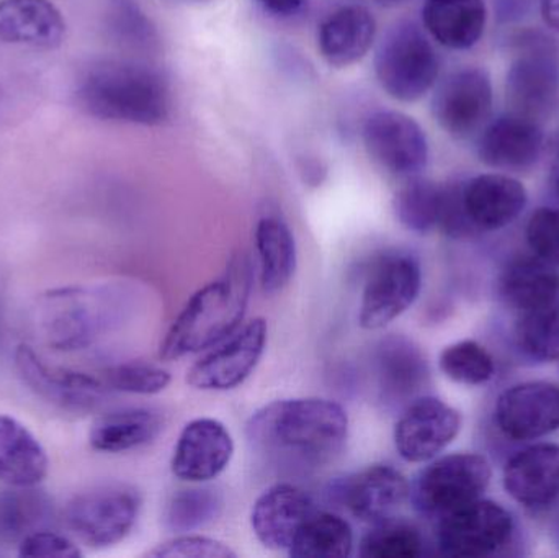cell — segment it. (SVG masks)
<instances>
[{
  "label": "cell",
  "instance_id": "11",
  "mask_svg": "<svg viewBox=\"0 0 559 558\" xmlns=\"http://www.w3.org/2000/svg\"><path fill=\"white\" fill-rule=\"evenodd\" d=\"M364 144L377 166L397 177H414L426 169L429 143L426 131L409 115L396 110L371 114L364 124Z\"/></svg>",
  "mask_w": 559,
  "mask_h": 558
},
{
  "label": "cell",
  "instance_id": "38",
  "mask_svg": "<svg viewBox=\"0 0 559 558\" xmlns=\"http://www.w3.org/2000/svg\"><path fill=\"white\" fill-rule=\"evenodd\" d=\"M105 385L115 392L130 395H157L173 382L163 367L146 363H123L108 367L104 372Z\"/></svg>",
  "mask_w": 559,
  "mask_h": 558
},
{
  "label": "cell",
  "instance_id": "16",
  "mask_svg": "<svg viewBox=\"0 0 559 558\" xmlns=\"http://www.w3.org/2000/svg\"><path fill=\"white\" fill-rule=\"evenodd\" d=\"M411 485L396 468L386 464L370 465L335 485L332 495L361 523L393 520L406 500Z\"/></svg>",
  "mask_w": 559,
  "mask_h": 558
},
{
  "label": "cell",
  "instance_id": "41",
  "mask_svg": "<svg viewBox=\"0 0 559 558\" xmlns=\"http://www.w3.org/2000/svg\"><path fill=\"white\" fill-rule=\"evenodd\" d=\"M19 556L28 558H79L81 549L74 541L49 530L36 531L20 543Z\"/></svg>",
  "mask_w": 559,
  "mask_h": 558
},
{
  "label": "cell",
  "instance_id": "22",
  "mask_svg": "<svg viewBox=\"0 0 559 558\" xmlns=\"http://www.w3.org/2000/svg\"><path fill=\"white\" fill-rule=\"evenodd\" d=\"M544 150V131L534 118L509 115L492 121L479 138L483 163L496 169L522 170L534 166Z\"/></svg>",
  "mask_w": 559,
  "mask_h": 558
},
{
  "label": "cell",
  "instance_id": "2",
  "mask_svg": "<svg viewBox=\"0 0 559 558\" xmlns=\"http://www.w3.org/2000/svg\"><path fill=\"white\" fill-rule=\"evenodd\" d=\"M133 292L121 284L52 288L36 300V336L56 353H79L123 327L133 311Z\"/></svg>",
  "mask_w": 559,
  "mask_h": 558
},
{
  "label": "cell",
  "instance_id": "45",
  "mask_svg": "<svg viewBox=\"0 0 559 558\" xmlns=\"http://www.w3.org/2000/svg\"><path fill=\"white\" fill-rule=\"evenodd\" d=\"M3 300H5V278H3L2 272H0V343H2L3 330Z\"/></svg>",
  "mask_w": 559,
  "mask_h": 558
},
{
  "label": "cell",
  "instance_id": "40",
  "mask_svg": "<svg viewBox=\"0 0 559 558\" xmlns=\"http://www.w3.org/2000/svg\"><path fill=\"white\" fill-rule=\"evenodd\" d=\"M527 241L535 256L559 268V210H537L527 225Z\"/></svg>",
  "mask_w": 559,
  "mask_h": 558
},
{
  "label": "cell",
  "instance_id": "5",
  "mask_svg": "<svg viewBox=\"0 0 559 558\" xmlns=\"http://www.w3.org/2000/svg\"><path fill=\"white\" fill-rule=\"evenodd\" d=\"M374 74L391 98L409 104L436 85L439 56L416 23L401 22L378 45Z\"/></svg>",
  "mask_w": 559,
  "mask_h": 558
},
{
  "label": "cell",
  "instance_id": "18",
  "mask_svg": "<svg viewBox=\"0 0 559 558\" xmlns=\"http://www.w3.org/2000/svg\"><path fill=\"white\" fill-rule=\"evenodd\" d=\"M496 423L515 441H531L558 431L559 387L527 382L506 390L496 405Z\"/></svg>",
  "mask_w": 559,
  "mask_h": 558
},
{
  "label": "cell",
  "instance_id": "28",
  "mask_svg": "<svg viewBox=\"0 0 559 558\" xmlns=\"http://www.w3.org/2000/svg\"><path fill=\"white\" fill-rule=\"evenodd\" d=\"M163 429L164 418L156 409H117L95 419L88 442L94 451L121 454L151 444Z\"/></svg>",
  "mask_w": 559,
  "mask_h": 558
},
{
  "label": "cell",
  "instance_id": "13",
  "mask_svg": "<svg viewBox=\"0 0 559 558\" xmlns=\"http://www.w3.org/2000/svg\"><path fill=\"white\" fill-rule=\"evenodd\" d=\"M559 97V48L544 38L524 43L508 72V98L515 114L538 118Z\"/></svg>",
  "mask_w": 559,
  "mask_h": 558
},
{
  "label": "cell",
  "instance_id": "39",
  "mask_svg": "<svg viewBox=\"0 0 559 558\" xmlns=\"http://www.w3.org/2000/svg\"><path fill=\"white\" fill-rule=\"evenodd\" d=\"M153 558H236L238 554L222 541L183 533L147 553Z\"/></svg>",
  "mask_w": 559,
  "mask_h": 558
},
{
  "label": "cell",
  "instance_id": "10",
  "mask_svg": "<svg viewBox=\"0 0 559 558\" xmlns=\"http://www.w3.org/2000/svg\"><path fill=\"white\" fill-rule=\"evenodd\" d=\"M511 514L488 500H476L440 518L437 544L450 557H486L498 553L511 539Z\"/></svg>",
  "mask_w": 559,
  "mask_h": 558
},
{
  "label": "cell",
  "instance_id": "26",
  "mask_svg": "<svg viewBox=\"0 0 559 558\" xmlns=\"http://www.w3.org/2000/svg\"><path fill=\"white\" fill-rule=\"evenodd\" d=\"M49 471V459L26 426L0 415V484L7 487H38Z\"/></svg>",
  "mask_w": 559,
  "mask_h": 558
},
{
  "label": "cell",
  "instance_id": "36",
  "mask_svg": "<svg viewBox=\"0 0 559 558\" xmlns=\"http://www.w3.org/2000/svg\"><path fill=\"white\" fill-rule=\"evenodd\" d=\"M519 346L538 360H559V300L525 311L518 323Z\"/></svg>",
  "mask_w": 559,
  "mask_h": 558
},
{
  "label": "cell",
  "instance_id": "43",
  "mask_svg": "<svg viewBox=\"0 0 559 558\" xmlns=\"http://www.w3.org/2000/svg\"><path fill=\"white\" fill-rule=\"evenodd\" d=\"M540 12L545 23L559 32V0H540Z\"/></svg>",
  "mask_w": 559,
  "mask_h": 558
},
{
  "label": "cell",
  "instance_id": "23",
  "mask_svg": "<svg viewBox=\"0 0 559 558\" xmlns=\"http://www.w3.org/2000/svg\"><path fill=\"white\" fill-rule=\"evenodd\" d=\"M504 488L525 508H545L559 497V446L537 444L506 465Z\"/></svg>",
  "mask_w": 559,
  "mask_h": 558
},
{
  "label": "cell",
  "instance_id": "25",
  "mask_svg": "<svg viewBox=\"0 0 559 558\" xmlns=\"http://www.w3.org/2000/svg\"><path fill=\"white\" fill-rule=\"evenodd\" d=\"M66 36L62 13L51 0H0V43L56 49Z\"/></svg>",
  "mask_w": 559,
  "mask_h": 558
},
{
  "label": "cell",
  "instance_id": "21",
  "mask_svg": "<svg viewBox=\"0 0 559 558\" xmlns=\"http://www.w3.org/2000/svg\"><path fill=\"white\" fill-rule=\"evenodd\" d=\"M527 190L504 174H483L463 183V206L473 228L496 231L519 218L527 206Z\"/></svg>",
  "mask_w": 559,
  "mask_h": 558
},
{
  "label": "cell",
  "instance_id": "3",
  "mask_svg": "<svg viewBox=\"0 0 559 558\" xmlns=\"http://www.w3.org/2000/svg\"><path fill=\"white\" fill-rule=\"evenodd\" d=\"M82 110L100 120L156 127L169 120L170 91L159 72L120 59L95 62L75 91Z\"/></svg>",
  "mask_w": 559,
  "mask_h": 558
},
{
  "label": "cell",
  "instance_id": "14",
  "mask_svg": "<svg viewBox=\"0 0 559 558\" xmlns=\"http://www.w3.org/2000/svg\"><path fill=\"white\" fill-rule=\"evenodd\" d=\"M491 108V79L483 69L465 68L452 72L433 92V118L456 140H465L481 130Z\"/></svg>",
  "mask_w": 559,
  "mask_h": 558
},
{
  "label": "cell",
  "instance_id": "35",
  "mask_svg": "<svg viewBox=\"0 0 559 558\" xmlns=\"http://www.w3.org/2000/svg\"><path fill=\"white\" fill-rule=\"evenodd\" d=\"M423 554L424 539L419 530L396 518L374 524L358 549V556L364 558H417Z\"/></svg>",
  "mask_w": 559,
  "mask_h": 558
},
{
  "label": "cell",
  "instance_id": "37",
  "mask_svg": "<svg viewBox=\"0 0 559 558\" xmlns=\"http://www.w3.org/2000/svg\"><path fill=\"white\" fill-rule=\"evenodd\" d=\"M440 370L462 385H481L495 376L491 354L475 341H460L440 354Z\"/></svg>",
  "mask_w": 559,
  "mask_h": 558
},
{
  "label": "cell",
  "instance_id": "1",
  "mask_svg": "<svg viewBox=\"0 0 559 558\" xmlns=\"http://www.w3.org/2000/svg\"><path fill=\"white\" fill-rule=\"evenodd\" d=\"M249 444L277 467L309 471L331 462L348 436L347 412L325 399L277 400L252 413Z\"/></svg>",
  "mask_w": 559,
  "mask_h": 558
},
{
  "label": "cell",
  "instance_id": "9",
  "mask_svg": "<svg viewBox=\"0 0 559 558\" xmlns=\"http://www.w3.org/2000/svg\"><path fill=\"white\" fill-rule=\"evenodd\" d=\"M269 328L265 320L255 318L235 333L210 347L189 372L187 383L202 392H228L238 389L254 372L267 346Z\"/></svg>",
  "mask_w": 559,
  "mask_h": 558
},
{
  "label": "cell",
  "instance_id": "19",
  "mask_svg": "<svg viewBox=\"0 0 559 558\" xmlns=\"http://www.w3.org/2000/svg\"><path fill=\"white\" fill-rule=\"evenodd\" d=\"M316 511H319L318 507L308 491L293 484H277L255 500L251 527L265 549L288 553L293 541Z\"/></svg>",
  "mask_w": 559,
  "mask_h": 558
},
{
  "label": "cell",
  "instance_id": "15",
  "mask_svg": "<svg viewBox=\"0 0 559 558\" xmlns=\"http://www.w3.org/2000/svg\"><path fill=\"white\" fill-rule=\"evenodd\" d=\"M462 428V416L436 396H419L404 408L394 428L397 454L409 464H424L445 451Z\"/></svg>",
  "mask_w": 559,
  "mask_h": 558
},
{
  "label": "cell",
  "instance_id": "6",
  "mask_svg": "<svg viewBox=\"0 0 559 558\" xmlns=\"http://www.w3.org/2000/svg\"><path fill=\"white\" fill-rule=\"evenodd\" d=\"M141 497L127 485H104L82 491L64 508L72 536L92 549H107L127 539L136 524Z\"/></svg>",
  "mask_w": 559,
  "mask_h": 558
},
{
  "label": "cell",
  "instance_id": "27",
  "mask_svg": "<svg viewBox=\"0 0 559 558\" xmlns=\"http://www.w3.org/2000/svg\"><path fill=\"white\" fill-rule=\"evenodd\" d=\"M423 22L436 41L450 49H469L488 22L485 0H426Z\"/></svg>",
  "mask_w": 559,
  "mask_h": 558
},
{
  "label": "cell",
  "instance_id": "17",
  "mask_svg": "<svg viewBox=\"0 0 559 558\" xmlns=\"http://www.w3.org/2000/svg\"><path fill=\"white\" fill-rule=\"evenodd\" d=\"M235 439L215 418L192 419L180 432L170 468L187 484H206L218 478L231 464Z\"/></svg>",
  "mask_w": 559,
  "mask_h": 558
},
{
  "label": "cell",
  "instance_id": "4",
  "mask_svg": "<svg viewBox=\"0 0 559 558\" xmlns=\"http://www.w3.org/2000/svg\"><path fill=\"white\" fill-rule=\"evenodd\" d=\"M251 271L246 261H233L228 271L200 288L187 301L159 347L160 359H183L209 351L235 333L248 313Z\"/></svg>",
  "mask_w": 559,
  "mask_h": 558
},
{
  "label": "cell",
  "instance_id": "31",
  "mask_svg": "<svg viewBox=\"0 0 559 558\" xmlns=\"http://www.w3.org/2000/svg\"><path fill=\"white\" fill-rule=\"evenodd\" d=\"M255 248L262 288L267 294H277L289 284L298 265L295 235L278 216H264L255 228Z\"/></svg>",
  "mask_w": 559,
  "mask_h": 558
},
{
  "label": "cell",
  "instance_id": "20",
  "mask_svg": "<svg viewBox=\"0 0 559 558\" xmlns=\"http://www.w3.org/2000/svg\"><path fill=\"white\" fill-rule=\"evenodd\" d=\"M378 395L388 409L406 408L419 399L429 379L426 357L404 336L381 341L374 354Z\"/></svg>",
  "mask_w": 559,
  "mask_h": 558
},
{
  "label": "cell",
  "instance_id": "12",
  "mask_svg": "<svg viewBox=\"0 0 559 558\" xmlns=\"http://www.w3.org/2000/svg\"><path fill=\"white\" fill-rule=\"evenodd\" d=\"M15 369L36 396L66 412H94L108 395L104 380L78 370L49 366L28 344L16 347Z\"/></svg>",
  "mask_w": 559,
  "mask_h": 558
},
{
  "label": "cell",
  "instance_id": "8",
  "mask_svg": "<svg viewBox=\"0 0 559 558\" xmlns=\"http://www.w3.org/2000/svg\"><path fill=\"white\" fill-rule=\"evenodd\" d=\"M423 271L409 252L388 251L368 269L361 290L358 324L377 331L406 313L419 297Z\"/></svg>",
  "mask_w": 559,
  "mask_h": 558
},
{
  "label": "cell",
  "instance_id": "24",
  "mask_svg": "<svg viewBox=\"0 0 559 558\" xmlns=\"http://www.w3.org/2000/svg\"><path fill=\"white\" fill-rule=\"evenodd\" d=\"M374 38L377 19L367 7H341L319 25V55L332 68H348L368 55Z\"/></svg>",
  "mask_w": 559,
  "mask_h": 558
},
{
  "label": "cell",
  "instance_id": "44",
  "mask_svg": "<svg viewBox=\"0 0 559 558\" xmlns=\"http://www.w3.org/2000/svg\"><path fill=\"white\" fill-rule=\"evenodd\" d=\"M551 183H554L555 192H557L559 197V144L557 153H555L554 164H551Z\"/></svg>",
  "mask_w": 559,
  "mask_h": 558
},
{
  "label": "cell",
  "instance_id": "32",
  "mask_svg": "<svg viewBox=\"0 0 559 558\" xmlns=\"http://www.w3.org/2000/svg\"><path fill=\"white\" fill-rule=\"evenodd\" d=\"M354 531L344 518L316 511L293 541L288 554L295 558H344L354 553Z\"/></svg>",
  "mask_w": 559,
  "mask_h": 558
},
{
  "label": "cell",
  "instance_id": "34",
  "mask_svg": "<svg viewBox=\"0 0 559 558\" xmlns=\"http://www.w3.org/2000/svg\"><path fill=\"white\" fill-rule=\"evenodd\" d=\"M223 500L212 488L180 490L167 501L164 524L176 534L193 533L209 526L222 514Z\"/></svg>",
  "mask_w": 559,
  "mask_h": 558
},
{
  "label": "cell",
  "instance_id": "7",
  "mask_svg": "<svg viewBox=\"0 0 559 558\" xmlns=\"http://www.w3.org/2000/svg\"><path fill=\"white\" fill-rule=\"evenodd\" d=\"M491 480V465L478 454H450L424 468L409 500L424 517L443 518L479 500Z\"/></svg>",
  "mask_w": 559,
  "mask_h": 558
},
{
  "label": "cell",
  "instance_id": "33",
  "mask_svg": "<svg viewBox=\"0 0 559 558\" xmlns=\"http://www.w3.org/2000/svg\"><path fill=\"white\" fill-rule=\"evenodd\" d=\"M442 203L443 186L414 176L397 190L393 210L404 228L424 235L440 225Z\"/></svg>",
  "mask_w": 559,
  "mask_h": 558
},
{
  "label": "cell",
  "instance_id": "42",
  "mask_svg": "<svg viewBox=\"0 0 559 558\" xmlns=\"http://www.w3.org/2000/svg\"><path fill=\"white\" fill-rule=\"evenodd\" d=\"M262 9L278 16L295 15L308 3V0H255Z\"/></svg>",
  "mask_w": 559,
  "mask_h": 558
},
{
  "label": "cell",
  "instance_id": "30",
  "mask_svg": "<svg viewBox=\"0 0 559 558\" xmlns=\"http://www.w3.org/2000/svg\"><path fill=\"white\" fill-rule=\"evenodd\" d=\"M55 504L38 487L0 488V546H20L36 531L49 530Z\"/></svg>",
  "mask_w": 559,
  "mask_h": 558
},
{
  "label": "cell",
  "instance_id": "29",
  "mask_svg": "<svg viewBox=\"0 0 559 558\" xmlns=\"http://www.w3.org/2000/svg\"><path fill=\"white\" fill-rule=\"evenodd\" d=\"M501 295L521 311L537 310L559 300V271L538 256L509 262L501 275Z\"/></svg>",
  "mask_w": 559,
  "mask_h": 558
}]
</instances>
